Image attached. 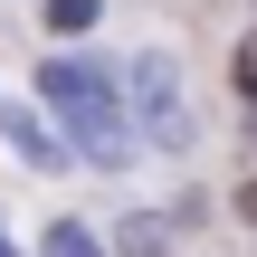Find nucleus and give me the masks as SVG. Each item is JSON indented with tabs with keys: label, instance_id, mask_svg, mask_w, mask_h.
<instances>
[{
	"label": "nucleus",
	"instance_id": "f257e3e1",
	"mask_svg": "<svg viewBox=\"0 0 257 257\" xmlns=\"http://www.w3.org/2000/svg\"><path fill=\"white\" fill-rule=\"evenodd\" d=\"M38 95L57 105V124L76 134L86 162H105V172L134 162V124H124V95H114L105 67H86V57H48V67H38Z\"/></svg>",
	"mask_w": 257,
	"mask_h": 257
},
{
	"label": "nucleus",
	"instance_id": "f03ea898",
	"mask_svg": "<svg viewBox=\"0 0 257 257\" xmlns=\"http://www.w3.org/2000/svg\"><path fill=\"white\" fill-rule=\"evenodd\" d=\"M134 114H143V134H153L162 153H181V143H191V105H181L172 57H134Z\"/></svg>",
	"mask_w": 257,
	"mask_h": 257
},
{
	"label": "nucleus",
	"instance_id": "7ed1b4c3",
	"mask_svg": "<svg viewBox=\"0 0 257 257\" xmlns=\"http://www.w3.org/2000/svg\"><path fill=\"white\" fill-rule=\"evenodd\" d=\"M0 134H10V153H19V162H38V172L57 162V134H48L38 114H19V105H0Z\"/></svg>",
	"mask_w": 257,
	"mask_h": 257
},
{
	"label": "nucleus",
	"instance_id": "20e7f679",
	"mask_svg": "<svg viewBox=\"0 0 257 257\" xmlns=\"http://www.w3.org/2000/svg\"><path fill=\"white\" fill-rule=\"evenodd\" d=\"M38 257H105V248H95L86 219H48V248H38Z\"/></svg>",
	"mask_w": 257,
	"mask_h": 257
},
{
	"label": "nucleus",
	"instance_id": "39448f33",
	"mask_svg": "<svg viewBox=\"0 0 257 257\" xmlns=\"http://www.w3.org/2000/svg\"><path fill=\"white\" fill-rule=\"evenodd\" d=\"M48 29H95V0H48Z\"/></svg>",
	"mask_w": 257,
	"mask_h": 257
},
{
	"label": "nucleus",
	"instance_id": "423d86ee",
	"mask_svg": "<svg viewBox=\"0 0 257 257\" xmlns=\"http://www.w3.org/2000/svg\"><path fill=\"white\" fill-rule=\"evenodd\" d=\"M238 86H248V95H257V48H238Z\"/></svg>",
	"mask_w": 257,
	"mask_h": 257
},
{
	"label": "nucleus",
	"instance_id": "0eeeda50",
	"mask_svg": "<svg viewBox=\"0 0 257 257\" xmlns=\"http://www.w3.org/2000/svg\"><path fill=\"white\" fill-rule=\"evenodd\" d=\"M238 210H248V219H257V181H248V191H238Z\"/></svg>",
	"mask_w": 257,
	"mask_h": 257
},
{
	"label": "nucleus",
	"instance_id": "6e6552de",
	"mask_svg": "<svg viewBox=\"0 0 257 257\" xmlns=\"http://www.w3.org/2000/svg\"><path fill=\"white\" fill-rule=\"evenodd\" d=\"M0 257H19V248H10V238H0Z\"/></svg>",
	"mask_w": 257,
	"mask_h": 257
}]
</instances>
